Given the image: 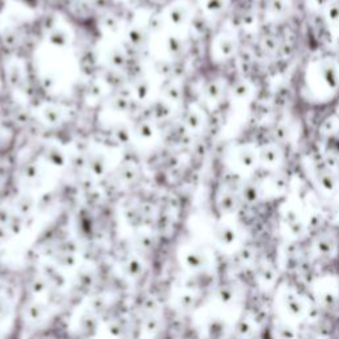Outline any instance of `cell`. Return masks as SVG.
I'll list each match as a JSON object with an SVG mask.
<instances>
[{"instance_id":"obj_5","label":"cell","mask_w":339,"mask_h":339,"mask_svg":"<svg viewBox=\"0 0 339 339\" xmlns=\"http://www.w3.org/2000/svg\"><path fill=\"white\" fill-rule=\"evenodd\" d=\"M261 196L260 187L254 183H248V184L244 186L242 188V199L246 202L248 204H254L258 202Z\"/></svg>"},{"instance_id":"obj_10","label":"cell","mask_w":339,"mask_h":339,"mask_svg":"<svg viewBox=\"0 0 339 339\" xmlns=\"http://www.w3.org/2000/svg\"><path fill=\"white\" fill-rule=\"evenodd\" d=\"M240 163H242L244 167H250L254 166V163H256V155L253 152L252 150H244L240 155Z\"/></svg>"},{"instance_id":"obj_16","label":"cell","mask_w":339,"mask_h":339,"mask_svg":"<svg viewBox=\"0 0 339 339\" xmlns=\"http://www.w3.org/2000/svg\"><path fill=\"white\" fill-rule=\"evenodd\" d=\"M220 297H222V300L224 302H230L234 298V293L230 290V288H226V289H222V293H220Z\"/></svg>"},{"instance_id":"obj_2","label":"cell","mask_w":339,"mask_h":339,"mask_svg":"<svg viewBox=\"0 0 339 339\" xmlns=\"http://www.w3.org/2000/svg\"><path fill=\"white\" fill-rule=\"evenodd\" d=\"M260 160L264 163V166L266 167H276L281 160V152H280L278 147L268 144L262 150L260 151Z\"/></svg>"},{"instance_id":"obj_9","label":"cell","mask_w":339,"mask_h":339,"mask_svg":"<svg viewBox=\"0 0 339 339\" xmlns=\"http://www.w3.org/2000/svg\"><path fill=\"white\" fill-rule=\"evenodd\" d=\"M326 15L328 19L332 23H338L339 22V2H330L326 6Z\"/></svg>"},{"instance_id":"obj_3","label":"cell","mask_w":339,"mask_h":339,"mask_svg":"<svg viewBox=\"0 0 339 339\" xmlns=\"http://www.w3.org/2000/svg\"><path fill=\"white\" fill-rule=\"evenodd\" d=\"M316 180H318V184H320V188L326 191V192L332 194L336 190V176L328 170H320L318 175H316Z\"/></svg>"},{"instance_id":"obj_13","label":"cell","mask_w":339,"mask_h":339,"mask_svg":"<svg viewBox=\"0 0 339 339\" xmlns=\"http://www.w3.org/2000/svg\"><path fill=\"white\" fill-rule=\"evenodd\" d=\"M277 332H278L280 339H296V332L286 324H278Z\"/></svg>"},{"instance_id":"obj_8","label":"cell","mask_w":339,"mask_h":339,"mask_svg":"<svg viewBox=\"0 0 339 339\" xmlns=\"http://www.w3.org/2000/svg\"><path fill=\"white\" fill-rule=\"evenodd\" d=\"M218 238H220V242H224L226 245H232L236 242V238H238L236 230H234L232 226H220V230H218Z\"/></svg>"},{"instance_id":"obj_7","label":"cell","mask_w":339,"mask_h":339,"mask_svg":"<svg viewBox=\"0 0 339 339\" xmlns=\"http://www.w3.org/2000/svg\"><path fill=\"white\" fill-rule=\"evenodd\" d=\"M336 250V244L332 238H320L316 242V252H320V256L330 257Z\"/></svg>"},{"instance_id":"obj_15","label":"cell","mask_w":339,"mask_h":339,"mask_svg":"<svg viewBox=\"0 0 339 339\" xmlns=\"http://www.w3.org/2000/svg\"><path fill=\"white\" fill-rule=\"evenodd\" d=\"M261 277L264 278V281H266L268 284H270L273 280H274V273L272 270L270 268H264L262 272H261Z\"/></svg>"},{"instance_id":"obj_14","label":"cell","mask_w":339,"mask_h":339,"mask_svg":"<svg viewBox=\"0 0 339 339\" xmlns=\"http://www.w3.org/2000/svg\"><path fill=\"white\" fill-rule=\"evenodd\" d=\"M236 332H238V334L240 336H246L248 334H250V332H252V324H250V322H249L248 320H244V318H242V320L238 324Z\"/></svg>"},{"instance_id":"obj_1","label":"cell","mask_w":339,"mask_h":339,"mask_svg":"<svg viewBox=\"0 0 339 339\" xmlns=\"http://www.w3.org/2000/svg\"><path fill=\"white\" fill-rule=\"evenodd\" d=\"M284 305L288 313L293 316H301L305 312V305L302 300L293 293H286L284 296Z\"/></svg>"},{"instance_id":"obj_6","label":"cell","mask_w":339,"mask_h":339,"mask_svg":"<svg viewBox=\"0 0 339 339\" xmlns=\"http://www.w3.org/2000/svg\"><path fill=\"white\" fill-rule=\"evenodd\" d=\"M285 222H286L289 230L293 232L294 234H302L305 230V226L301 222V220L298 218L297 214L294 211H288L285 215Z\"/></svg>"},{"instance_id":"obj_11","label":"cell","mask_w":339,"mask_h":339,"mask_svg":"<svg viewBox=\"0 0 339 339\" xmlns=\"http://www.w3.org/2000/svg\"><path fill=\"white\" fill-rule=\"evenodd\" d=\"M234 93L238 98H246L250 93V86L245 81H240L234 85Z\"/></svg>"},{"instance_id":"obj_4","label":"cell","mask_w":339,"mask_h":339,"mask_svg":"<svg viewBox=\"0 0 339 339\" xmlns=\"http://www.w3.org/2000/svg\"><path fill=\"white\" fill-rule=\"evenodd\" d=\"M322 77H324V81L326 82V85L330 88H336L339 82V74L338 70L334 65H324L322 66Z\"/></svg>"},{"instance_id":"obj_12","label":"cell","mask_w":339,"mask_h":339,"mask_svg":"<svg viewBox=\"0 0 339 339\" xmlns=\"http://www.w3.org/2000/svg\"><path fill=\"white\" fill-rule=\"evenodd\" d=\"M268 7L270 10L273 15H282L285 12V3L284 0H269L268 2Z\"/></svg>"}]
</instances>
